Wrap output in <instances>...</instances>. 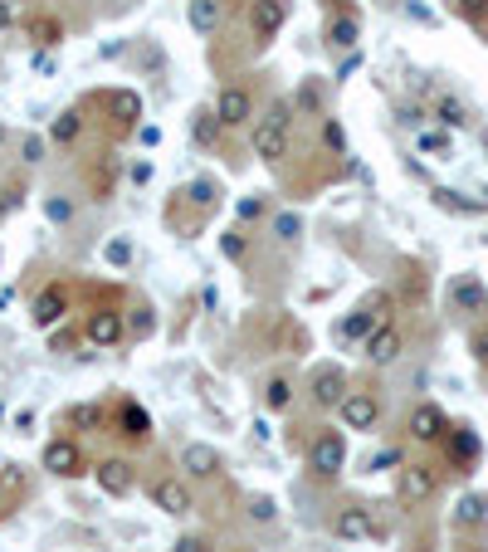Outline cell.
I'll list each match as a JSON object with an SVG mask.
<instances>
[{
    "label": "cell",
    "mask_w": 488,
    "mask_h": 552,
    "mask_svg": "<svg viewBox=\"0 0 488 552\" xmlns=\"http://www.w3.org/2000/svg\"><path fill=\"white\" fill-rule=\"evenodd\" d=\"M284 152H288V108L278 103V108H269V118L254 122V157L269 162V166H278V162H284Z\"/></svg>",
    "instance_id": "6da1fadb"
},
{
    "label": "cell",
    "mask_w": 488,
    "mask_h": 552,
    "mask_svg": "<svg viewBox=\"0 0 488 552\" xmlns=\"http://www.w3.org/2000/svg\"><path fill=\"white\" fill-rule=\"evenodd\" d=\"M386 322H391V298L386 294H371L352 318H342V338H347V342H367L371 332L386 328Z\"/></svg>",
    "instance_id": "7a4b0ae2"
},
{
    "label": "cell",
    "mask_w": 488,
    "mask_h": 552,
    "mask_svg": "<svg viewBox=\"0 0 488 552\" xmlns=\"http://www.w3.org/2000/svg\"><path fill=\"white\" fill-rule=\"evenodd\" d=\"M347 464V440H342L337 431H327V435H318L313 440V450H308V470L313 474H323V479H332Z\"/></svg>",
    "instance_id": "3957f363"
},
{
    "label": "cell",
    "mask_w": 488,
    "mask_h": 552,
    "mask_svg": "<svg viewBox=\"0 0 488 552\" xmlns=\"http://www.w3.org/2000/svg\"><path fill=\"white\" fill-rule=\"evenodd\" d=\"M45 470L59 474V479H74V474L88 470V464H83V450L74 440H49L45 445Z\"/></svg>",
    "instance_id": "277c9868"
},
{
    "label": "cell",
    "mask_w": 488,
    "mask_h": 552,
    "mask_svg": "<svg viewBox=\"0 0 488 552\" xmlns=\"http://www.w3.org/2000/svg\"><path fill=\"white\" fill-rule=\"evenodd\" d=\"M284 0H249V29H254V39H274L278 29H284Z\"/></svg>",
    "instance_id": "5b68a950"
},
{
    "label": "cell",
    "mask_w": 488,
    "mask_h": 552,
    "mask_svg": "<svg viewBox=\"0 0 488 552\" xmlns=\"http://www.w3.org/2000/svg\"><path fill=\"white\" fill-rule=\"evenodd\" d=\"M83 338H88L93 347H118V342H122V314H112V308L88 314V322H83Z\"/></svg>",
    "instance_id": "8992f818"
},
{
    "label": "cell",
    "mask_w": 488,
    "mask_h": 552,
    "mask_svg": "<svg viewBox=\"0 0 488 552\" xmlns=\"http://www.w3.org/2000/svg\"><path fill=\"white\" fill-rule=\"evenodd\" d=\"M342 421H347L352 431H371V425L381 421V401L371 391H352L347 401H342Z\"/></svg>",
    "instance_id": "52a82bcc"
},
{
    "label": "cell",
    "mask_w": 488,
    "mask_h": 552,
    "mask_svg": "<svg viewBox=\"0 0 488 552\" xmlns=\"http://www.w3.org/2000/svg\"><path fill=\"white\" fill-rule=\"evenodd\" d=\"M401 347H406V342H401V328H396V322H386V328H376L367 338V362H371V367H391V362L401 357Z\"/></svg>",
    "instance_id": "ba28073f"
},
{
    "label": "cell",
    "mask_w": 488,
    "mask_h": 552,
    "mask_svg": "<svg viewBox=\"0 0 488 552\" xmlns=\"http://www.w3.org/2000/svg\"><path fill=\"white\" fill-rule=\"evenodd\" d=\"M434 489H440V479H434L430 464H406V470H401V498H406V504H425Z\"/></svg>",
    "instance_id": "9c48e42d"
},
{
    "label": "cell",
    "mask_w": 488,
    "mask_h": 552,
    "mask_svg": "<svg viewBox=\"0 0 488 552\" xmlns=\"http://www.w3.org/2000/svg\"><path fill=\"white\" fill-rule=\"evenodd\" d=\"M450 304L459 308V314H484V308H488V289L474 274H459L450 284Z\"/></svg>",
    "instance_id": "30bf717a"
},
{
    "label": "cell",
    "mask_w": 488,
    "mask_h": 552,
    "mask_svg": "<svg viewBox=\"0 0 488 552\" xmlns=\"http://www.w3.org/2000/svg\"><path fill=\"white\" fill-rule=\"evenodd\" d=\"M444 431H450V421H444V411H440V406H430V401H425V406H415V411H410V435H415V440L434 445Z\"/></svg>",
    "instance_id": "8fae6325"
},
{
    "label": "cell",
    "mask_w": 488,
    "mask_h": 552,
    "mask_svg": "<svg viewBox=\"0 0 488 552\" xmlns=\"http://www.w3.org/2000/svg\"><path fill=\"white\" fill-rule=\"evenodd\" d=\"M118 435H122V440H132V445L147 440V435H152V415H147V406L122 401V406H118Z\"/></svg>",
    "instance_id": "7c38bea8"
},
{
    "label": "cell",
    "mask_w": 488,
    "mask_h": 552,
    "mask_svg": "<svg viewBox=\"0 0 488 552\" xmlns=\"http://www.w3.org/2000/svg\"><path fill=\"white\" fill-rule=\"evenodd\" d=\"M332 533H337L342 543H367L376 528H371V514H367V508H342V514L332 518Z\"/></svg>",
    "instance_id": "4fadbf2b"
},
{
    "label": "cell",
    "mask_w": 488,
    "mask_h": 552,
    "mask_svg": "<svg viewBox=\"0 0 488 552\" xmlns=\"http://www.w3.org/2000/svg\"><path fill=\"white\" fill-rule=\"evenodd\" d=\"M64 314H69V294H64V289H59V284H49L45 294L35 298V308H29V318H35V328H54V322L64 318Z\"/></svg>",
    "instance_id": "5bb4252c"
},
{
    "label": "cell",
    "mask_w": 488,
    "mask_h": 552,
    "mask_svg": "<svg viewBox=\"0 0 488 552\" xmlns=\"http://www.w3.org/2000/svg\"><path fill=\"white\" fill-rule=\"evenodd\" d=\"M249 113H254V103H249L244 88H225L220 98H215V118H220L225 128H240V122H249Z\"/></svg>",
    "instance_id": "9a60e30c"
},
{
    "label": "cell",
    "mask_w": 488,
    "mask_h": 552,
    "mask_svg": "<svg viewBox=\"0 0 488 552\" xmlns=\"http://www.w3.org/2000/svg\"><path fill=\"white\" fill-rule=\"evenodd\" d=\"M93 474H98V489H103V494H112V498L132 494V464H128V460H103Z\"/></svg>",
    "instance_id": "2e32d148"
},
{
    "label": "cell",
    "mask_w": 488,
    "mask_h": 552,
    "mask_svg": "<svg viewBox=\"0 0 488 552\" xmlns=\"http://www.w3.org/2000/svg\"><path fill=\"white\" fill-rule=\"evenodd\" d=\"M152 498H157V508H161V514H171V518L191 514V489L176 484V479H161V484L152 489Z\"/></svg>",
    "instance_id": "e0dca14e"
},
{
    "label": "cell",
    "mask_w": 488,
    "mask_h": 552,
    "mask_svg": "<svg viewBox=\"0 0 488 552\" xmlns=\"http://www.w3.org/2000/svg\"><path fill=\"white\" fill-rule=\"evenodd\" d=\"M181 470L195 474V479H211L220 470V455H215V445H186L181 450Z\"/></svg>",
    "instance_id": "ac0fdd59"
},
{
    "label": "cell",
    "mask_w": 488,
    "mask_h": 552,
    "mask_svg": "<svg viewBox=\"0 0 488 552\" xmlns=\"http://www.w3.org/2000/svg\"><path fill=\"white\" fill-rule=\"evenodd\" d=\"M313 401H318V406H337V401H347V377H342L337 367L318 372V377H313Z\"/></svg>",
    "instance_id": "d6986e66"
},
{
    "label": "cell",
    "mask_w": 488,
    "mask_h": 552,
    "mask_svg": "<svg viewBox=\"0 0 488 552\" xmlns=\"http://www.w3.org/2000/svg\"><path fill=\"white\" fill-rule=\"evenodd\" d=\"M454 523H459V528L488 523V494H464L459 504H454Z\"/></svg>",
    "instance_id": "ffe728a7"
},
{
    "label": "cell",
    "mask_w": 488,
    "mask_h": 552,
    "mask_svg": "<svg viewBox=\"0 0 488 552\" xmlns=\"http://www.w3.org/2000/svg\"><path fill=\"white\" fill-rule=\"evenodd\" d=\"M450 460L454 464H474V460H479V435H474L469 425H454V431H450Z\"/></svg>",
    "instance_id": "44dd1931"
},
{
    "label": "cell",
    "mask_w": 488,
    "mask_h": 552,
    "mask_svg": "<svg viewBox=\"0 0 488 552\" xmlns=\"http://www.w3.org/2000/svg\"><path fill=\"white\" fill-rule=\"evenodd\" d=\"M25 35L35 39L39 49H54L59 39H64V25H59L54 15H35V20H25Z\"/></svg>",
    "instance_id": "7402d4cb"
},
{
    "label": "cell",
    "mask_w": 488,
    "mask_h": 552,
    "mask_svg": "<svg viewBox=\"0 0 488 552\" xmlns=\"http://www.w3.org/2000/svg\"><path fill=\"white\" fill-rule=\"evenodd\" d=\"M103 103H108V113H112L118 122H137V118H142V98H137L132 88H112Z\"/></svg>",
    "instance_id": "603a6c76"
},
{
    "label": "cell",
    "mask_w": 488,
    "mask_h": 552,
    "mask_svg": "<svg viewBox=\"0 0 488 552\" xmlns=\"http://www.w3.org/2000/svg\"><path fill=\"white\" fill-rule=\"evenodd\" d=\"M191 25L201 29V35H215V25H220V0H191Z\"/></svg>",
    "instance_id": "cb8c5ba5"
},
{
    "label": "cell",
    "mask_w": 488,
    "mask_h": 552,
    "mask_svg": "<svg viewBox=\"0 0 488 552\" xmlns=\"http://www.w3.org/2000/svg\"><path fill=\"white\" fill-rule=\"evenodd\" d=\"M327 45H337V49H352V45H357V20H352V15L327 20Z\"/></svg>",
    "instance_id": "d4e9b609"
},
{
    "label": "cell",
    "mask_w": 488,
    "mask_h": 552,
    "mask_svg": "<svg viewBox=\"0 0 488 552\" xmlns=\"http://www.w3.org/2000/svg\"><path fill=\"white\" fill-rule=\"evenodd\" d=\"M264 401H269V411H288V406H294V381L288 377H274L264 387Z\"/></svg>",
    "instance_id": "484cf974"
},
{
    "label": "cell",
    "mask_w": 488,
    "mask_h": 552,
    "mask_svg": "<svg viewBox=\"0 0 488 552\" xmlns=\"http://www.w3.org/2000/svg\"><path fill=\"white\" fill-rule=\"evenodd\" d=\"M434 118H440L444 128H464V122H469V113H464L459 98H440V103H434Z\"/></svg>",
    "instance_id": "4316f807"
},
{
    "label": "cell",
    "mask_w": 488,
    "mask_h": 552,
    "mask_svg": "<svg viewBox=\"0 0 488 552\" xmlns=\"http://www.w3.org/2000/svg\"><path fill=\"white\" fill-rule=\"evenodd\" d=\"M79 128H83V118H79L74 108L59 113V118H54V142H74V138H79Z\"/></svg>",
    "instance_id": "83f0119b"
},
{
    "label": "cell",
    "mask_w": 488,
    "mask_h": 552,
    "mask_svg": "<svg viewBox=\"0 0 488 552\" xmlns=\"http://www.w3.org/2000/svg\"><path fill=\"white\" fill-rule=\"evenodd\" d=\"M220 128H225V122L215 118V113H195V142H201V147H211Z\"/></svg>",
    "instance_id": "f1b7e54d"
},
{
    "label": "cell",
    "mask_w": 488,
    "mask_h": 552,
    "mask_svg": "<svg viewBox=\"0 0 488 552\" xmlns=\"http://www.w3.org/2000/svg\"><path fill=\"white\" fill-rule=\"evenodd\" d=\"M454 10H459L469 25H479V20H488V0H454Z\"/></svg>",
    "instance_id": "f546056e"
},
{
    "label": "cell",
    "mask_w": 488,
    "mask_h": 552,
    "mask_svg": "<svg viewBox=\"0 0 488 552\" xmlns=\"http://www.w3.org/2000/svg\"><path fill=\"white\" fill-rule=\"evenodd\" d=\"M434 205H444V211H479L484 201H459L454 191H434Z\"/></svg>",
    "instance_id": "4dcf8cb0"
},
{
    "label": "cell",
    "mask_w": 488,
    "mask_h": 552,
    "mask_svg": "<svg viewBox=\"0 0 488 552\" xmlns=\"http://www.w3.org/2000/svg\"><path fill=\"white\" fill-rule=\"evenodd\" d=\"M323 142L332 152H347V132H342V122H323Z\"/></svg>",
    "instance_id": "1f68e13d"
},
{
    "label": "cell",
    "mask_w": 488,
    "mask_h": 552,
    "mask_svg": "<svg viewBox=\"0 0 488 552\" xmlns=\"http://www.w3.org/2000/svg\"><path fill=\"white\" fill-rule=\"evenodd\" d=\"M264 211H269V201H264V196H244V201H240V221H259Z\"/></svg>",
    "instance_id": "d6a6232c"
},
{
    "label": "cell",
    "mask_w": 488,
    "mask_h": 552,
    "mask_svg": "<svg viewBox=\"0 0 488 552\" xmlns=\"http://www.w3.org/2000/svg\"><path fill=\"white\" fill-rule=\"evenodd\" d=\"M215 196H220V191H215V181H195L191 186V201L195 205H215Z\"/></svg>",
    "instance_id": "836d02e7"
},
{
    "label": "cell",
    "mask_w": 488,
    "mask_h": 552,
    "mask_svg": "<svg viewBox=\"0 0 488 552\" xmlns=\"http://www.w3.org/2000/svg\"><path fill=\"white\" fill-rule=\"evenodd\" d=\"M45 215H49V221H59V225H64L69 215H74V205H69V201H59V196H54V201H45Z\"/></svg>",
    "instance_id": "e575fe53"
},
{
    "label": "cell",
    "mask_w": 488,
    "mask_h": 552,
    "mask_svg": "<svg viewBox=\"0 0 488 552\" xmlns=\"http://www.w3.org/2000/svg\"><path fill=\"white\" fill-rule=\"evenodd\" d=\"M444 147H450L444 132H420V152H444Z\"/></svg>",
    "instance_id": "d590c367"
},
{
    "label": "cell",
    "mask_w": 488,
    "mask_h": 552,
    "mask_svg": "<svg viewBox=\"0 0 488 552\" xmlns=\"http://www.w3.org/2000/svg\"><path fill=\"white\" fill-rule=\"evenodd\" d=\"M274 235H278V239H294V235H298V215H278V221H274Z\"/></svg>",
    "instance_id": "8d00e7d4"
},
{
    "label": "cell",
    "mask_w": 488,
    "mask_h": 552,
    "mask_svg": "<svg viewBox=\"0 0 488 552\" xmlns=\"http://www.w3.org/2000/svg\"><path fill=\"white\" fill-rule=\"evenodd\" d=\"M108 259H112V264H128V259H132V245H128V239H112V245H108Z\"/></svg>",
    "instance_id": "74e56055"
},
{
    "label": "cell",
    "mask_w": 488,
    "mask_h": 552,
    "mask_svg": "<svg viewBox=\"0 0 488 552\" xmlns=\"http://www.w3.org/2000/svg\"><path fill=\"white\" fill-rule=\"evenodd\" d=\"M176 552H205V538H201V533H186V538H176Z\"/></svg>",
    "instance_id": "f35d334b"
},
{
    "label": "cell",
    "mask_w": 488,
    "mask_h": 552,
    "mask_svg": "<svg viewBox=\"0 0 488 552\" xmlns=\"http://www.w3.org/2000/svg\"><path fill=\"white\" fill-rule=\"evenodd\" d=\"M20 196H25V191H15V186H5V191H0V215H10V211H15V201H20Z\"/></svg>",
    "instance_id": "ab89813d"
},
{
    "label": "cell",
    "mask_w": 488,
    "mask_h": 552,
    "mask_svg": "<svg viewBox=\"0 0 488 552\" xmlns=\"http://www.w3.org/2000/svg\"><path fill=\"white\" fill-rule=\"evenodd\" d=\"M25 162H45V142L39 138H25Z\"/></svg>",
    "instance_id": "60d3db41"
},
{
    "label": "cell",
    "mask_w": 488,
    "mask_h": 552,
    "mask_svg": "<svg viewBox=\"0 0 488 552\" xmlns=\"http://www.w3.org/2000/svg\"><path fill=\"white\" fill-rule=\"evenodd\" d=\"M225 255H230V259H244V235H225Z\"/></svg>",
    "instance_id": "b9f144b4"
},
{
    "label": "cell",
    "mask_w": 488,
    "mask_h": 552,
    "mask_svg": "<svg viewBox=\"0 0 488 552\" xmlns=\"http://www.w3.org/2000/svg\"><path fill=\"white\" fill-rule=\"evenodd\" d=\"M15 25V10H10V0H0V29Z\"/></svg>",
    "instance_id": "7bdbcfd3"
},
{
    "label": "cell",
    "mask_w": 488,
    "mask_h": 552,
    "mask_svg": "<svg viewBox=\"0 0 488 552\" xmlns=\"http://www.w3.org/2000/svg\"><path fill=\"white\" fill-rule=\"evenodd\" d=\"M386 464H396V450H381L376 460H371V470H386Z\"/></svg>",
    "instance_id": "ee69618b"
},
{
    "label": "cell",
    "mask_w": 488,
    "mask_h": 552,
    "mask_svg": "<svg viewBox=\"0 0 488 552\" xmlns=\"http://www.w3.org/2000/svg\"><path fill=\"white\" fill-rule=\"evenodd\" d=\"M254 518H274V504H269V498H254Z\"/></svg>",
    "instance_id": "f6af8a7d"
},
{
    "label": "cell",
    "mask_w": 488,
    "mask_h": 552,
    "mask_svg": "<svg viewBox=\"0 0 488 552\" xmlns=\"http://www.w3.org/2000/svg\"><path fill=\"white\" fill-rule=\"evenodd\" d=\"M0 142H5V122H0Z\"/></svg>",
    "instance_id": "bcb514c9"
}]
</instances>
